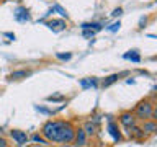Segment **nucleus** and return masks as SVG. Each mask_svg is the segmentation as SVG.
<instances>
[{
    "label": "nucleus",
    "instance_id": "f8f14e48",
    "mask_svg": "<svg viewBox=\"0 0 157 147\" xmlns=\"http://www.w3.org/2000/svg\"><path fill=\"white\" fill-rule=\"evenodd\" d=\"M155 129H157V126H155L154 121H146L144 126H142V131H146L147 134H152V132H155Z\"/></svg>",
    "mask_w": 157,
    "mask_h": 147
},
{
    "label": "nucleus",
    "instance_id": "a211bd4d",
    "mask_svg": "<svg viewBox=\"0 0 157 147\" xmlns=\"http://www.w3.org/2000/svg\"><path fill=\"white\" fill-rule=\"evenodd\" d=\"M31 139H33L34 142H38V144H48V141H46V139H43V137H39L38 134H34Z\"/></svg>",
    "mask_w": 157,
    "mask_h": 147
},
{
    "label": "nucleus",
    "instance_id": "dca6fc26",
    "mask_svg": "<svg viewBox=\"0 0 157 147\" xmlns=\"http://www.w3.org/2000/svg\"><path fill=\"white\" fill-rule=\"evenodd\" d=\"M52 12H57V13L61 15V17H64V18H67V17H69L67 12L61 7V5H54V7H52Z\"/></svg>",
    "mask_w": 157,
    "mask_h": 147
},
{
    "label": "nucleus",
    "instance_id": "f03ea898",
    "mask_svg": "<svg viewBox=\"0 0 157 147\" xmlns=\"http://www.w3.org/2000/svg\"><path fill=\"white\" fill-rule=\"evenodd\" d=\"M152 113H154V105H152L149 100L141 101L139 105L136 106V118H137V119H142V121L151 119Z\"/></svg>",
    "mask_w": 157,
    "mask_h": 147
},
{
    "label": "nucleus",
    "instance_id": "f3484780",
    "mask_svg": "<svg viewBox=\"0 0 157 147\" xmlns=\"http://www.w3.org/2000/svg\"><path fill=\"white\" fill-rule=\"evenodd\" d=\"M56 57H57V59H61V61H69V59L72 57V54H71V52H66V54L57 52V54H56Z\"/></svg>",
    "mask_w": 157,
    "mask_h": 147
},
{
    "label": "nucleus",
    "instance_id": "f257e3e1",
    "mask_svg": "<svg viewBox=\"0 0 157 147\" xmlns=\"http://www.w3.org/2000/svg\"><path fill=\"white\" fill-rule=\"evenodd\" d=\"M43 134L46 141L59 142V144H71L75 136V129L69 121H48L43 126Z\"/></svg>",
    "mask_w": 157,
    "mask_h": 147
},
{
    "label": "nucleus",
    "instance_id": "39448f33",
    "mask_svg": "<svg viewBox=\"0 0 157 147\" xmlns=\"http://www.w3.org/2000/svg\"><path fill=\"white\" fill-rule=\"evenodd\" d=\"M108 132H110V136L113 137L115 142L121 141V132H120V129H118V124L113 119H110V123H108Z\"/></svg>",
    "mask_w": 157,
    "mask_h": 147
},
{
    "label": "nucleus",
    "instance_id": "1a4fd4ad",
    "mask_svg": "<svg viewBox=\"0 0 157 147\" xmlns=\"http://www.w3.org/2000/svg\"><path fill=\"white\" fill-rule=\"evenodd\" d=\"M28 75H31L29 70H17V72H12L8 75V80H21V78H26Z\"/></svg>",
    "mask_w": 157,
    "mask_h": 147
},
{
    "label": "nucleus",
    "instance_id": "4be33fe9",
    "mask_svg": "<svg viewBox=\"0 0 157 147\" xmlns=\"http://www.w3.org/2000/svg\"><path fill=\"white\" fill-rule=\"evenodd\" d=\"M121 12H123L121 8H116L115 12H113V17H118V15H121Z\"/></svg>",
    "mask_w": 157,
    "mask_h": 147
},
{
    "label": "nucleus",
    "instance_id": "7ed1b4c3",
    "mask_svg": "<svg viewBox=\"0 0 157 147\" xmlns=\"http://www.w3.org/2000/svg\"><path fill=\"white\" fill-rule=\"evenodd\" d=\"M10 136L13 137V141L17 142L18 145H25L28 142V136H26V132H23V131L13 129V131H10Z\"/></svg>",
    "mask_w": 157,
    "mask_h": 147
},
{
    "label": "nucleus",
    "instance_id": "aec40b11",
    "mask_svg": "<svg viewBox=\"0 0 157 147\" xmlns=\"http://www.w3.org/2000/svg\"><path fill=\"white\" fill-rule=\"evenodd\" d=\"M120 26H121V23L120 21H116V23H113L110 28H108V31H118L120 29Z\"/></svg>",
    "mask_w": 157,
    "mask_h": 147
},
{
    "label": "nucleus",
    "instance_id": "ddd939ff",
    "mask_svg": "<svg viewBox=\"0 0 157 147\" xmlns=\"http://www.w3.org/2000/svg\"><path fill=\"white\" fill-rule=\"evenodd\" d=\"M95 129H97V126H95V123H92V121L85 123V126H83V131H85L87 136H93L95 134Z\"/></svg>",
    "mask_w": 157,
    "mask_h": 147
},
{
    "label": "nucleus",
    "instance_id": "6e6552de",
    "mask_svg": "<svg viewBox=\"0 0 157 147\" xmlns=\"http://www.w3.org/2000/svg\"><path fill=\"white\" fill-rule=\"evenodd\" d=\"M74 141H75V145H77V147L85 145V142H87V134H85V131H83V129H78V131H75Z\"/></svg>",
    "mask_w": 157,
    "mask_h": 147
},
{
    "label": "nucleus",
    "instance_id": "9d476101",
    "mask_svg": "<svg viewBox=\"0 0 157 147\" xmlns=\"http://www.w3.org/2000/svg\"><path fill=\"white\" fill-rule=\"evenodd\" d=\"M78 83H80L82 88H95L98 85V82H97L95 77H92V78H82Z\"/></svg>",
    "mask_w": 157,
    "mask_h": 147
},
{
    "label": "nucleus",
    "instance_id": "6ab92c4d",
    "mask_svg": "<svg viewBox=\"0 0 157 147\" xmlns=\"http://www.w3.org/2000/svg\"><path fill=\"white\" fill-rule=\"evenodd\" d=\"M64 96L62 95H56V96H48V101H62Z\"/></svg>",
    "mask_w": 157,
    "mask_h": 147
},
{
    "label": "nucleus",
    "instance_id": "9b49d317",
    "mask_svg": "<svg viewBox=\"0 0 157 147\" xmlns=\"http://www.w3.org/2000/svg\"><path fill=\"white\" fill-rule=\"evenodd\" d=\"M101 26H103V24L101 23H97V21H92V23H82L80 24V28L82 29H92V31H100V29H101Z\"/></svg>",
    "mask_w": 157,
    "mask_h": 147
},
{
    "label": "nucleus",
    "instance_id": "4468645a",
    "mask_svg": "<svg viewBox=\"0 0 157 147\" xmlns=\"http://www.w3.org/2000/svg\"><path fill=\"white\" fill-rule=\"evenodd\" d=\"M123 57L128 59V61H132V62H139V61H141V56H139V54H137L136 51H129V52H126Z\"/></svg>",
    "mask_w": 157,
    "mask_h": 147
},
{
    "label": "nucleus",
    "instance_id": "20e7f679",
    "mask_svg": "<svg viewBox=\"0 0 157 147\" xmlns=\"http://www.w3.org/2000/svg\"><path fill=\"white\" fill-rule=\"evenodd\" d=\"M46 26L52 29L54 33H59L62 29H66V21L64 20H49V21H46Z\"/></svg>",
    "mask_w": 157,
    "mask_h": 147
},
{
    "label": "nucleus",
    "instance_id": "412c9836",
    "mask_svg": "<svg viewBox=\"0 0 157 147\" xmlns=\"http://www.w3.org/2000/svg\"><path fill=\"white\" fill-rule=\"evenodd\" d=\"M83 36L85 38H93L95 36V31H92V29H83Z\"/></svg>",
    "mask_w": 157,
    "mask_h": 147
},
{
    "label": "nucleus",
    "instance_id": "423d86ee",
    "mask_svg": "<svg viewBox=\"0 0 157 147\" xmlns=\"http://www.w3.org/2000/svg\"><path fill=\"white\" fill-rule=\"evenodd\" d=\"M29 12L25 7H18L17 10H15V20L17 21H29Z\"/></svg>",
    "mask_w": 157,
    "mask_h": 147
},
{
    "label": "nucleus",
    "instance_id": "b1692460",
    "mask_svg": "<svg viewBox=\"0 0 157 147\" xmlns=\"http://www.w3.org/2000/svg\"><path fill=\"white\" fill-rule=\"evenodd\" d=\"M5 36H7V38H10V39H15V34H12V33H7Z\"/></svg>",
    "mask_w": 157,
    "mask_h": 147
},
{
    "label": "nucleus",
    "instance_id": "5701e85b",
    "mask_svg": "<svg viewBox=\"0 0 157 147\" xmlns=\"http://www.w3.org/2000/svg\"><path fill=\"white\" fill-rule=\"evenodd\" d=\"M0 147H7V141L5 139H0Z\"/></svg>",
    "mask_w": 157,
    "mask_h": 147
},
{
    "label": "nucleus",
    "instance_id": "0eeeda50",
    "mask_svg": "<svg viewBox=\"0 0 157 147\" xmlns=\"http://www.w3.org/2000/svg\"><path fill=\"white\" fill-rule=\"evenodd\" d=\"M120 121L124 127H131V126L136 124V118H134L132 113H123V115L120 116Z\"/></svg>",
    "mask_w": 157,
    "mask_h": 147
},
{
    "label": "nucleus",
    "instance_id": "2eb2a0df",
    "mask_svg": "<svg viewBox=\"0 0 157 147\" xmlns=\"http://www.w3.org/2000/svg\"><path fill=\"white\" fill-rule=\"evenodd\" d=\"M118 78H120V75H118V74H113V75L106 77L105 80H103V87H108V85H111V83H115Z\"/></svg>",
    "mask_w": 157,
    "mask_h": 147
}]
</instances>
